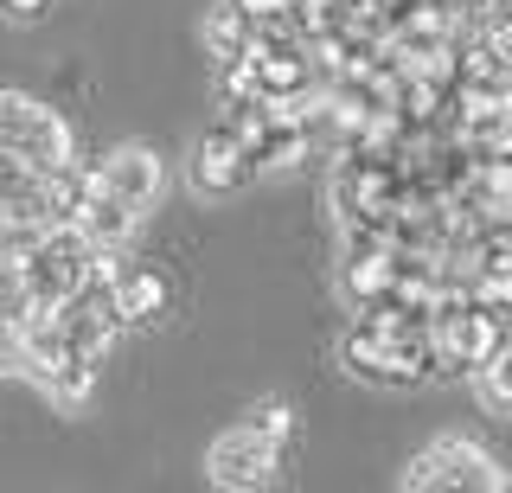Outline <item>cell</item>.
Masks as SVG:
<instances>
[{"label": "cell", "mask_w": 512, "mask_h": 493, "mask_svg": "<svg viewBox=\"0 0 512 493\" xmlns=\"http://www.w3.org/2000/svg\"><path fill=\"white\" fill-rule=\"evenodd\" d=\"M480 33H487V45H493V58H500V65L512 71V20H493V26H480Z\"/></svg>", "instance_id": "16"}, {"label": "cell", "mask_w": 512, "mask_h": 493, "mask_svg": "<svg viewBox=\"0 0 512 493\" xmlns=\"http://www.w3.org/2000/svg\"><path fill=\"white\" fill-rule=\"evenodd\" d=\"M141 218H148V212H135V205H128L122 193H109V186L96 180V193H90V205H84V218H77V225L90 231V244H96V250H109V257H116L128 237H135Z\"/></svg>", "instance_id": "9"}, {"label": "cell", "mask_w": 512, "mask_h": 493, "mask_svg": "<svg viewBox=\"0 0 512 493\" xmlns=\"http://www.w3.org/2000/svg\"><path fill=\"white\" fill-rule=\"evenodd\" d=\"M103 263H109V250H96L84 225H45L39 237H32V250L20 257L32 295H39V308H58V301H71L84 282L103 276Z\"/></svg>", "instance_id": "1"}, {"label": "cell", "mask_w": 512, "mask_h": 493, "mask_svg": "<svg viewBox=\"0 0 512 493\" xmlns=\"http://www.w3.org/2000/svg\"><path fill=\"white\" fill-rule=\"evenodd\" d=\"M13 359H20V327H0V372H13Z\"/></svg>", "instance_id": "17"}, {"label": "cell", "mask_w": 512, "mask_h": 493, "mask_svg": "<svg viewBox=\"0 0 512 493\" xmlns=\"http://www.w3.org/2000/svg\"><path fill=\"white\" fill-rule=\"evenodd\" d=\"M506 340H512V321H500V314H493V308H480V301H468V308H455V314H436V353H442V378L487 365V359L500 353Z\"/></svg>", "instance_id": "5"}, {"label": "cell", "mask_w": 512, "mask_h": 493, "mask_svg": "<svg viewBox=\"0 0 512 493\" xmlns=\"http://www.w3.org/2000/svg\"><path fill=\"white\" fill-rule=\"evenodd\" d=\"M103 269H109V289H116V308H122L128 327H154L160 314H167V276H160L154 263H128L116 250Z\"/></svg>", "instance_id": "8"}, {"label": "cell", "mask_w": 512, "mask_h": 493, "mask_svg": "<svg viewBox=\"0 0 512 493\" xmlns=\"http://www.w3.org/2000/svg\"><path fill=\"white\" fill-rule=\"evenodd\" d=\"M256 173H263V167L250 161V148H244V135H237V122H212V129L192 141V186H199L205 199L244 193Z\"/></svg>", "instance_id": "6"}, {"label": "cell", "mask_w": 512, "mask_h": 493, "mask_svg": "<svg viewBox=\"0 0 512 493\" xmlns=\"http://www.w3.org/2000/svg\"><path fill=\"white\" fill-rule=\"evenodd\" d=\"M96 180L109 186V193H122L135 212H154L160 193H167V161L148 148V141H122V148H109L103 161H90Z\"/></svg>", "instance_id": "7"}, {"label": "cell", "mask_w": 512, "mask_h": 493, "mask_svg": "<svg viewBox=\"0 0 512 493\" xmlns=\"http://www.w3.org/2000/svg\"><path fill=\"white\" fill-rule=\"evenodd\" d=\"M404 487H480V493H512V474H500V461H493L487 449H474V442H461V436H442V442H429V449L404 468Z\"/></svg>", "instance_id": "4"}, {"label": "cell", "mask_w": 512, "mask_h": 493, "mask_svg": "<svg viewBox=\"0 0 512 493\" xmlns=\"http://www.w3.org/2000/svg\"><path fill=\"white\" fill-rule=\"evenodd\" d=\"M250 423L263 429V436H276V442L295 436V410H288V404H256V410H250Z\"/></svg>", "instance_id": "15"}, {"label": "cell", "mask_w": 512, "mask_h": 493, "mask_svg": "<svg viewBox=\"0 0 512 493\" xmlns=\"http://www.w3.org/2000/svg\"><path fill=\"white\" fill-rule=\"evenodd\" d=\"M474 301H480V308H493L500 321H512V263L480 269V276H474Z\"/></svg>", "instance_id": "12"}, {"label": "cell", "mask_w": 512, "mask_h": 493, "mask_svg": "<svg viewBox=\"0 0 512 493\" xmlns=\"http://www.w3.org/2000/svg\"><path fill=\"white\" fill-rule=\"evenodd\" d=\"M480 385H487V397H493L500 410H512V340H506L487 365H480Z\"/></svg>", "instance_id": "13"}, {"label": "cell", "mask_w": 512, "mask_h": 493, "mask_svg": "<svg viewBox=\"0 0 512 493\" xmlns=\"http://www.w3.org/2000/svg\"><path fill=\"white\" fill-rule=\"evenodd\" d=\"M282 449H288V442L263 436L256 423H237V429H224V436L212 442V455H205V481L231 487V493H256V487L276 481Z\"/></svg>", "instance_id": "3"}, {"label": "cell", "mask_w": 512, "mask_h": 493, "mask_svg": "<svg viewBox=\"0 0 512 493\" xmlns=\"http://www.w3.org/2000/svg\"><path fill=\"white\" fill-rule=\"evenodd\" d=\"M45 225H32V218H13V212H0V263H20L26 250H32V237H39Z\"/></svg>", "instance_id": "14"}, {"label": "cell", "mask_w": 512, "mask_h": 493, "mask_svg": "<svg viewBox=\"0 0 512 493\" xmlns=\"http://www.w3.org/2000/svg\"><path fill=\"white\" fill-rule=\"evenodd\" d=\"M32 308H39V295H32L26 269L20 263H0V327H20Z\"/></svg>", "instance_id": "11"}, {"label": "cell", "mask_w": 512, "mask_h": 493, "mask_svg": "<svg viewBox=\"0 0 512 493\" xmlns=\"http://www.w3.org/2000/svg\"><path fill=\"white\" fill-rule=\"evenodd\" d=\"M205 52L218 58V65H237V58L256 52V13L237 7V0H224V7L205 13Z\"/></svg>", "instance_id": "10"}, {"label": "cell", "mask_w": 512, "mask_h": 493, "mask_svg": "<svg viewBox=\"0 0 512 493\" xmlns=\"http://www.w3.org/2000/svg\"><path fill=\"white\" fill-rule=\"evenodd\" d=\"M0 148L20 154L26 167L52 173L64 161H77V135L71 122L58 116L45 97H26V90H0Z\"/></svg>", "instance_id": "2"}]
</instances>
